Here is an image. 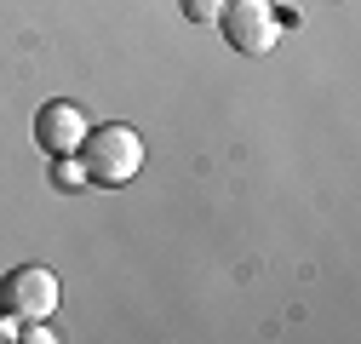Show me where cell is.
Returning a JSON list of instances; mask_svg holds the SVG:
<instances>
[{
  "label": "cell",
  "mask_w": 361,
  "mask_h": 344,
  "mask_svg": "<svg viewBox=\"0 0 361 344\" xmlns=\"http://www.w3.org/2000/svg\"><path fill=\"white\" fill-rule=\"evenodd\" d=\"M18 327H23V321H18L12 310H0V344H12V338H18Z\"/></svg>",
  "instance_id": "7"
},
{
  "label": "cell",
  "mask_w": 361,
  "mask_h": 344,
  "mask_svg": "<svg viewBox=\"0 0 361 344\" xmlns=\"http://www.w3.org/2000/svg\"><path fill=\"white\" fill-rule=\"evenodd\" d=\"M218 29H224V40H230L241 58H269L276 40H281V18H276L269 0H224Z\"/></svg>",
  "instance_id": "2"
},
{
  "label": "cell",
  "mask_w": 361,
  "mask_h": 344,
  "mask_svg": "<svg viewBox=\"0 0 361 344\" xmlns=\"http://www.w3.org/2000/svg\"><path fill=\"white\" fill-rule=\"evenodd\" d=\"M52 184H58V190H80V184H86L80 155H52Z\"/></svg>",
  "instance_id": "5"
},
{
  "label": "cell",
  "mask_w": 361,
  "mask_h": 344,
  "mask_svg": "<svg viewBox=\"0 0 361 344\" xmlns=\"http://www.w3.org/2000/svg\"><path fill=\"white\" fill-rule=\"evenodd\" d=\"M86 109L69 104V98H52V104H40L35 109V144L47 149V155H75L80 138H86Z\"/></svg>",
  "instance_id": "4"
},
{
  "label": "cell",
  "mask_w": 361,
  "mask_h": 344,
  "mask_svg": "<svg viewBox=\"0 0 361 344\" xmlns=\"http://www.w3.org/2000/svg\"><path fill=\"white\" fill-rule=\"evenodd\" d=\"M75 155H80V166H86V184H98V190H126V184L144 172V138L132 133L126 121L86 126V138H80Z\"/></svg>",
  "instance_id": "1"
},
{
  "label": "cell",
  "mask_w": 361,
  "mask_h": 344,
  "mask_svg": "<svg viewBox=\"0 0 361 344\" xmlns=\"http://www.w3.org/2000/svg\"><path fill=\"white\" fill-rule=\"evenodd\" d=\"M178 6H184V18H190V23H218L224 0H178Z\"/></svg>",
  "instance_id": "6"
},
{
  "label": "cell",
  "mask_w": 361,
  "mask_h": 344,
  "mask_svg": "<svg viewBox=\"0 0 361 344\" xmlns=\"http://www.w3.org/2000/svg\"><path fill=\"white\" fill-rule=\"evenodd\" d=\"M58 276L40 270V264H18L6 270V281H0V310H12L18 321H47L58 310Z\"/></svg>",
  "instance_id": "3"
}]
</instances>
